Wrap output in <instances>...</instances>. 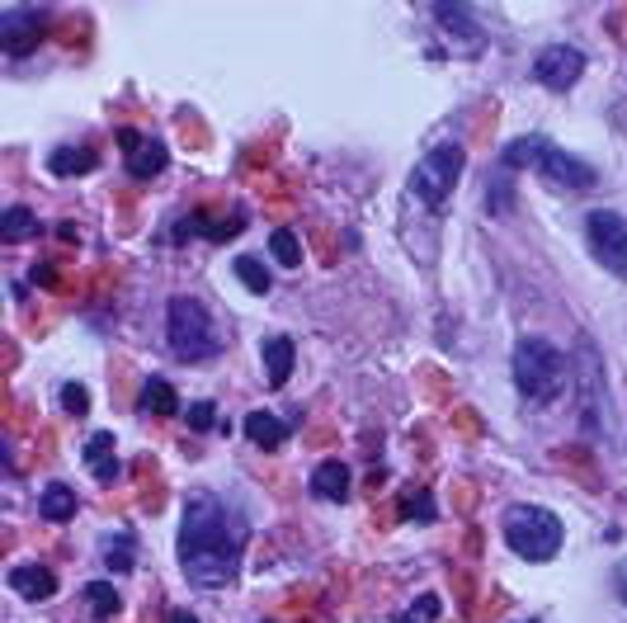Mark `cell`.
<instances>
[{"instance_id":"6da1fadb","label":"cell","mask_w":627,"mask_h":623,"mask_svg":"<svg viewBox=\"0 0 627 623\" xmlns=\"http://www.w3.org/2000/svg\"><path fill=\"white\" fill-rule=\"evenodd\" d=\"M250 524L241 520V510L227 506L213 491H194L184 501V524H180V567L194 586H227L241 553H246Z\"/></svg>"},{"instance_id":"7a4b0ae2","label":"cell","mask_w":627,"mask_h":623,"mask_svg":"<svg viewBox=\"0 0 627 623\" xmlns=\"http://www.w3.org/2000/svg\"><path fill=\"white\" fill-rule=\"evenodd\" d=\"M510 373H514V388L519 397L533 406H547L557 402L566 383H571V364H566V354L543 336H524L514 345V359H510Z\"/></svg>"},{"instance_id":"3957f363","label":"cell","mask_w":627,"mask_h":623,"mask_svg":"<svg viewBox=\"0 0 627 623\" xmlns=\"http://www.w3.org/2000/svg\"><path fill=\"white\" fill-rule=\"evenodd\" d=\"M571 383H576V406H580V430L585 439H609V383H604V359L594 350L590 336L576 340V359H571Z\"/></svg>"},{"instance_id":"277c9868","label":"cell","mask_w":627,"mask_h":623,"mask_svg":"<svg viewBox=\"0 0 627 623\" xmlns=\"http://www.w3.org/2000/svg\"><path fill=\"white\" fill-rule=\"evenodd\" d=\"M165 336H170V354L184 359V364H203V359H213L222 350V336H217L213 317H208V307L180 293V298H170L165 307Z\"/></svg>"},{"instance_id":"5b68a950","label":"cell","mask_w":627,"mask_h":623,"mask_svg":"<svg viewBox=\"0 0 627 623\" xmlns=\"http://www.w3.org/2000/svg\"><path fill=\"white\" fill-rule=\"evenodd\" d=\"M561 539H566V529L547 506H524L519 501V506L505 510V543L524 562H552L561 553Z\"/></svg>"},{"instance_id":"8992f818","label":"cell","mask_w":627,"mask_h":623,"mask_svg":"<svg viewBox=\"0 0 627 623\" xmlns=\"http://www.w3.org/2000/svg\"><path fill=\"white\" fill-rule=\"evenodd\" d=\"M462 166H467V152H462L458 142H439V147H429L411 170V194L425 208H444L453 185H458Z\"/></svg>"},{"instance_id":"52a82bcc","label":"cell","mask_w":627,"mask_h":623,"mask_svg":"<svg viewBox=\"0 0 627 623\" xmlns=\"http://www.w3.org/2000/svg\"><path fill=\"white\" fill-rule=\"evenodd\" d=\"M585 241H590L594 260L627 284V218L623 213H613V208H594L590 218H585Z\"/></svg>"},{"instance_id":"ba28073f","label":"cell","mask_w":627,"mask_h":623,"mask_svg":"<svg viewBox=\"0 0 627 623\" xmlns=\"http://www.w3.org/2000/svg\"><path fill=\"white\" fill-rule=\"evenodd\" d=\"M43 38H48V10H38V5L0 10V52L5 57H29Z\"/></svg>"},{"instance_id":"9c48e42d","label":"cell","mask_w":627,"mask_h":623,"mask_svg":"<svg viewBox=\"0 0 627 623\" xmlns=\"http://www.w3.org/2000/svg\"><path fill=\"white\" fill-rule=\"evenodd\" d=\"M533 170L543 175L552 189H594L599 185V175H594L590 161H580V156H571L566 147H552V142H538V156H533Z\"/></svg>"},{"instance_id":"30bf717a","label":"cell","mask_w":627,"mask_h":623,"mask_svg":"<svg viewBox=\"0 0 627 623\" xmlns=\"http://www.w3.org/2000/svg\"><path fill=\"white\" fill-rule=\"evenodd\" d=\"M580 71H585V52L571 48V43H547V48L533 57V81L557 90V95H566V90L580 81Z\"/></svg>"},{"instance_id":"8fae6325","label":"cell","mask_w":627,"mask_h":623,"mask_svg":"<svg viewBox=\"0 0 627 623\" xmlns=\"http://www.w3.org/2000/svg\"><path fill=\"white\" fill-rule=\"evenodd\" d=\"M5 581H10L19 600H52L57 595V572L43 567V562H19V567H10Z\"/></svg>"},{"instance_id":"7c38bea8","label":"cell","mask_w":627,"mask_h":623,"mask_svg":"<svg viewBox=\"0 0 627 623\" xmlns=\"http://www.w3.org/2000/svg\"><path fill=\"white\" fill-rule=\"evenodd\" d=\"M429 15L444 24L448 38H462V52H481V43H486V38H481V24L472 19V10H467V5H434Z\"/></svg>"},{"instance_id":"4fadbf2b","label":"cell","mask_w":627,"mask_h":623,"mask_svg":"<svg viewBox=\"0 0 627 623\" xmlns=\"http://www.w3.org/2000/svg\"><path fill=\"white\" fill-rule=\"evenodd\" d=\"M260 359H264V373H269V388H283L293 378V359H297L293 336H269L260 345Z\"/></svg>"},{"instance_id":"5bb4252c","label":"cell","mask_w":627,"mask_h":623,"mask_svg":"<svg viewBox=\"0 0 627 623\" xmlns=\"http://www.w3.org/2000/svg\"><path fill=\"white\" fill-rule=\"evenodd\" d=\"M288 435H293V425L279 421L274 411H250L246 416V439L255 449H279V444H288Z\"/></svg>"},{"instance_id":"9a60e30c","label":"cell","mask_w":627,"mask_h":623,"mask_svg":"<svg viewBox=\"0 0 627 623\" xmlns=\"http://www.w3.org/2000/svg\"><path fill=\"white\" fill-rule=\"evenodd\" d=\"M165 166H170V152H165V142H156V137H142V142L128 152L132 180H151V175H161Z\"/></svg>"},{"instance_id":"2e32d148","label":"cell","mask_w":627,"mask_h":623,"mask_svg":"<svg viewBox=\"0 0 627 623\" xmlns=\"http://www.w3.org/2000/svg\"><path fill=\"white\" fill-rule=\"evenodd\" d=\"M312 491L321 496V501H349V468L340 463V458H326V463H316Z\"/></svg>"},{"instance_id":"e0dca14e","label":"cell","mask_w":627,"mask_h":623,"mask_svg":"<svg viewBox=\"0 0 627 623\" xmlns=\"http://www.w3.org/2000/svg\"><path fill=\"white\" fill-rule=\"evenodd\" d=\"M118 444L109 430H99V435L85 439V463H90V472H95L99 482H114L118 477V454H114Z\"/></svg>"},{"instance_id":"ac0fdd59","label":"cell","mask_w":627,"mask_h":623,"mask_svg":"<svg viewBox=\"0 0 627 623\" xmlns=\"http://www.w3.org/2000/svg\"><path fill=\"white\" fill-rule=\"evenodd\" d=\"M38 515L48 524H66L76 515V487H66V482H52V487L38 491Z\"/></svg>"},{"instance_id":"d6986e66","label":"cell","mask_w":627,"mask_h":623,"mask_svg":"<svg viewBox=\"0 0 627 623\" xmlns=\"http://www.w3.org/2000/svg\"><path fill=\"white\" fill-rule=\"evenodd\" d=\"M33 236H38V218H33L24 203L0 213V241H5V246H19V241H33Z\"/></svg>"},{"instance_id":"ffe728a7","label":"cell","mask_w":627,"mask_h":623,"mask_svg":"<svg viewBox=\"0 0 627 623\" xmlns=\"http://www.w3.org/2000/svg\"><path fill=\"white\" fill-rule=\"evenodd\" d=\"M95 166H99V156L90 152V147H57V152L48 156L52 175H90Z\"/></svg>"},{"instance_id":"44dd1931","label":"cell","mask_w":627,"mask_h":623,"mask_svg":"<svg viewBox=\"0 0 627 623\" xmlns=\"http://www.w3.org/2000/svg\"><path fill=\"white\" fill-rule=\"evenodd\" d=\"M142 411H147V416H175V411H180V397H175V388H170L165 378H151L147 388H142Z\"/></svg>"},{"instance_id":"7402d4cb","label":"cell","mask_w":627,"mask_h":623,"mask_svg":"<svg viewBox=\"0 0 627 623\" xmlns=\"http://www.w3.org/2000/svg\"><path fill=\"white\" fill-rule=\"evenodd\" d=\"M85 600H90V614H95V619H114L118 609H123V595L114 590V581H90V586H85Z\"/></svg>"},{"instance_id":"603a6c76","label":"cell","mask_w":627,"mask_h":623,"mask_svg":"<svg viewBox=\"0 0 627 623\" xmlns=\"http://www.w3.org/2000/svg\"><path fill=\"white\" fill-rule=\"evenodd\" d=\"M236 279H241L250 293H260V298L269 293V288H274V274L264 270L260 255H241V260H236Z\"/></svg>"},{"instance_id":"cb8c5ba5","label":"cell","mask_w":627,"mask_h":623,"mask_svg":"<svg viewBox=\"0 0 627 623\" xmlns=\"http://www.w3.org/2000/svg\"><path fill=\"white\" fill-rule=\"evenodd\" d=\"M401 515H406V520L429 524L434 515H439V506H434V491H429V487H411L406 496H401Z\"/></svg>"},{"instance_id":"d4e9b609","label":"cell","mask_w":627,"mask_h":623,"mask_svg":"<svg viewBox=\"0 0 627 623\" xmlns=\"http://www.w3.org/2000/svg\"><path fill=\"white\" fill-rule=\"evenodd\" d=\"M269 251H274V260H279L283 270H297V265H302V241H297L288 227H279V232L269 236Z\"/></svg>"},{"instance_id":"484cf974","label":"cell","mask_w":627,"mask_h":623,"mask_svg":"<svg viewBox=\"0 0 627 623\" xmlns=\"http://www.w3.org/2000/svg\"><path fill=\"white\" fill-rule=\"evenodd\" d=\"M104 557H109V567H114V572H128V567H132V539H128V534L109 539V543H104Z\"/></svg>"},{"instance_id":"4316f807","label":"cell","mask_w":627,"mask_h":623,"mask_svg":"<svg viewBox=\"0 0 627 623\" xmlns=\"http://www.w3.org/2000/svg\"><path fill=\"white\" fill-rule=\"evenodd\" d=\"M439 619V595H420V605L396 614V623H434Z\"/></svg>"},{"instance_id":"83f0119b","label":"cell","mask_w":627,"mask_h":623,"mask_svg":"<svg viewBox=\"0 0 627 623\" xmlns=\"http://www.w3.org/2000/svg\"><path fill=\"white\" fill-rule=\"evenodd\" d=\"M213 425H217L213 402H194V406H189V430H194V435H208Z\"/></svg>"},{"instance_id":"f1b7e54d","label":"cell","mask_w":627,"mask_h":623,"mask_svg":"<svg viewBox=\"0 0 627 623\" xmlns=\"http://www.w3.org/2000/svg\"><path fill=\"white\" fill-rule=\"evenodd\" d=\"M62 406L71 411V416H85V406H90V392H85L81 383H66V388H62Z\"/></svg>"},{"instance_id":"f546056e","label":"cell","mask_w":627,"mask_h":623,"mask_svg":"<svg viewBox=\"0 0 627 623\" xmlns=\"http://www.w3.org/2000/svg\"><path fill=\"white\" fill-rule=\"evenodd\" d=\"M241 227H246L241 218H227V222H213V227H203V236H208V241H227V236H236Z\"/></svg>"},{"instance_id":"4dcf8cb0","label":"cell","mask_w":627,"mask_h":623,"mask_svg":"<svg viewBox=\"0 0 627 623\" xmlns=\"http://www.w3.org/2000/svg\"><path fill=\"white\" fill-rule=\"evenodd\" d=\"M514 203V189L505 185V180H500V185H495V194H486V208H491V213H505V208H510Z\"/></svg>"},{"instance_id":"1f68e13d","label":"cell","mask_w":627,"mask_h":623,"mask_svg":"<svg viewBox=\"0 0 627 623\" xmlns=\"http://www.w3.org/2000/svg\"><path fill=\"white\" fill-rule=\"evenodd\" d=\"M613 581H618V595L627 600V562H618V576H613Z\"/></svg>"},{"instance_id":"d6a6232c","label":"cell","mask_w":627,"mask_h":623,"mask_svg":"<svg viewBox=\"0 0 627 623\" xmlns=\"http://www.w3.org/2000/svg\"><path fill=\"white\" fill-rule=\"evenodd\" d=\"M170 623H198V619L189 614V609H175V614H170Z\"/></svg>"}]
</instances>
